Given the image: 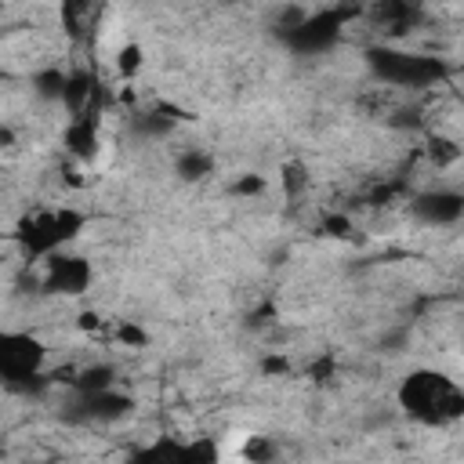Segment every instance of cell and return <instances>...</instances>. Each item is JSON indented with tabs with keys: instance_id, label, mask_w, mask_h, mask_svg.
Returning <instances> with one entry per match:
<instances>
[{
	"instance_id": "6da1fadb",
	"label": "cell",
	"mask_w": 464,
	"mask_h": 464,
	"mask_svg": "<svg viewBox=\"0 0 464 464\" xmlns=\"http://www.w3.org/2000/svg\"><path fill=\"white\" fill-rule=\"evenodd\" d=\"M395 402L410 420L424 428H450L464 417V384L442 370L417 366L399 381Z\"/></svg>"
},
{
	"instance_id": "ac0fdd59",
	"label": "cell",
	"mask_w": 464,
	"mask_h": 464,
	"mask_svg": "<svg viewBox=\"0 0 464 464\" xmlns=\"http://www.w3.org/2000/svg\"><path fill=\"white\" fill-rule=\"evenodd\" d=\"M265 192H268V181L261 174H239L228 185V196H236V199H261Z\"/></svg>"
},
{
	"instance_id": "52a82bcc",
	"label": "cell",
	"mask_w": 464,
	"mask_h": 464,
	"mask_svg": "<svg viewBox=\"0 0 464 464\" xmlns=\"http://www.w3.org/2000/svg\"><path fill=\"white\" fill-rule=\"evenodd\" d=\"M218 460H221V450L210 435H199V439L160 435L127 457V464H218Z\"/></svg>"
},
{
	"instance_id": "ffe728a7",
	"label": "cell",
	"mask_w": 464,
	"mask_h": 464,
	"mask_svg": "<svg viewBox=\"0 0 464 464\" xmlns=\"http://www.w3.org/2000/svg\"><path fill=\"white\" fill-rule=\"evenodd\" d=\"M116 69H120L123 76H134V72L141 69V47H138V44L120 47V54H116Z\"/></svg>"
},
{
	"instance_id": "2e32d148",
	"label": "cell",
	"mask_w": 464,
	"mask_h": 464,
	"mask_svg": "<svg viewBox=\"0 0 464 464\" xmlns=\"http://www.w3.org/2000/svg\"><path fill=\"white\" fill-rule=\"evenodd\" d=\"M279 185H283L286 203H301V196H304L308 185H312V174H308V167H304L301 160H286V163L279 167Z\"/></svg>"
},
{
	"instance_id": "8992f818",
	"label": "cell",
	"mask_w": 464,
	"mask_h": 464,
	"mask_svg": "<svg viewBox=\"0 0 464 464\" xmlns=\"http://www.w3.org/2000/svg\"><path fill=\"white\" fill-rule=\"evenodd\" d=\"M134 413V395L123 388H105V392H69L62 399V424L72 428H102V424H116L123 417Z\"/></svg>"
},
{
	"instance_id": "5b68a950",
	"label": "cell",
	"mask_w": 464,
	"mask_h": 464,
	"mask_svg": "<svg viewBox=\"0 0 464 464\" xmlns=\"http://www.w3.org/2000/svg\"><path fill=\"white\" fill-rule=\"evenodd\" d=\"M362 11L359 7H344V4H334V7H315L308 11L297 25H290L286 33H276V40L297 54V58H323L330 54L341 40H344V29L352 18H359Z\"/></svg>"
},
{
	"instance_id": "7c38bea8",
	"label": "cell",
	"mask_w": 464,
	"mask_h": 464,
	"mask_svg": "<svg viewBox=\"0 0 464 464\" xmlns=\"http://www.w3.org/2000/svg\"><path fill=\"white\" fill-rule=\"evenodd\" d=\"M174 127H178V109H170V105L141 109L130 116V134L141 141H163L167 134H174Z\"/></svg>"
},
{
	"instance_id": "3957f363",
	"label": "cell",
	"mask_w": 464,
	"mask_h": 464,
	"mask_svg": "<svg viewBox=\"0 0 464 464\" xmlns=\"http://www.w3.org/2000/svg\"><path fill=\"white\" fill-rule=\"evenodd\" d=\"M362 62L377 83L399 87V91H431L450 76L446 58L428 54V51H413L402 44H381L377 40L362 51Z\"/></svg>"
},
{
	"instance_id": "7402d4cb",
	"label": "cell",
	"mask_w": 464,
	"mask_h": 464,
	"mask_svg": "<svg viewBox=\"0 0 464 464\" xmlns=\"http://www.w3.org/2000/svg\"><path fill=\"white\" fill-rule=\"evenodd\" d=\"M431 160H435V163H450V160H457L453 141H446V138H431Z\"/></svg>"
},
{
	"instance_id": "44dd1931",
	"label": "cell",
	"mask_w": 464,
	"mask_h": 464,
	"mask_svg": "<svg viewBox=\"0 0 464 464\" xmlns=\"http://www.w3.org/2000/svg\"><path fill=\"white\" fill-rule=\"evenodd\" d=\"M323 232L344 239V236L352 232V218H348V214H323Z\"/></svg>"
},
{
	"instance_id": "d6986e66",
	"label": "cell",
	"mask_w": 464,
	"mask_h": 464,
	"mask_svg": "<svg viewBox=\"0 0 464 464\" xmlns=\"http://www.w3.org/2000/svg\"><path fill=\"white\" fill-rule=\"evenodd\" d=\"M112 341H120L123 348H145V344H149V334H145L141 326H134L130 319H120V323L112 326Z\"/></svg>"
},
{
	"instance_id": "4fadbf2b",
	"label": "cell",
	"mask_w": 464,
	"mask_h": 464,
	"mask_svg": "<svg viewBox=\"0 0 464 464\" xmlns=\"http://www.w3.org/2000/svg\"><path fill=\"white\" fill-rule=\"evenodd\" d=\"M65 388L69 392H105V388H120L116 384V366L105 362V359H94V362H83L76 370H65Z\"/></svg>"
},
{
	"instance_id": "e0dca14e",
	"label": "cell",
	"mask_w": 464,
	"mask_h": 464,
	"mask_svg": "<svg viewBox=\"0 0 464 464\" xmlns=\"http://www.w3.org/2000/svg\"><path fill=\"white\" fill-rule=\"evenodd\" d=\"M243 460L246 464H276L279 460V442L272 435H250L243 442Z\"/></svg>"
},
{
	"instance_id": "9a60e30c",
	"label": "cell",
	"mask_w": 464,
	"mask_h": 464,
	"mask_svg": "<svg viewBox=\"0 0 464 464\" xmlns=\"http://www.w3.org/2000/svg\"><path fill=\"white\" fill-rule=\"evenodd\" d=\"M214 156L207 152V149H199V145H188V149H178V156H174V174L185 181V185H196V181H207L210 174H214Z\"/></svg>"
},
{
	"instance_id": "30bf717a",
	"label": "cell",
	"mask_w": 464,
	"mask_h": 464,
	"mask_svg": "<svg viewBox=\"0 0 464 464\" xmlns=\"http://www.w3.org/2000/svg\"><path fill=\"white\" fill-rule=\"evenodd\" d=\"M362 14L381 33V44H399L402 36H410L424 22V7L406 4V0H381L370 11H362Z\"/></svg>"
},
{
	"instance_id": "8fae6325",
	"label": "cell",
	"mask_w": 464,
	"mask_h": 464,
	"mask_svg": "<svg viewBox=\"0 0 464 464\" xmlns=\"http://www.w3.org/2000/svg\"><path fill=\"white\" fill-rule=\"evenodd\" d=\"M62 145L65 152L76 160V163H91L102 149V116H76V120H65V130H62Z\"/></svg>"
},
{
	"instance_id": "277c9868",
	"label": "cell",
	"mask_w": 464,
	"mask_h": 464,
	"mask_svg": "<svg viewBox=\"0 0 464 464\" xmlns=\"http://www.w3.org/2000/svg\"><path fill=\"white\" fill-rule=\"evenodd\" d=\"M0 381L11 395L40 399L54 377L47 370V348L29 330H4L0 334Z\"/></svg>"
},
{
	"instance_id": "603a6c76",
	"label": "cell",
	"mask_w": 464,
	"mask_h": 464,
	"mask_svg": "<svg viewBox=\"0 0 464 464\" xmlns=\"http://www.w3.org/2000/svg\"><path fill=\"white\" fill-rule=\"evenodd\" d=\"M261 370H265V373H290V359L265 355V359H261Z\"/></svg>"
},
{
	"instance_id": "ba28073f",
	"label": "cell",
	"mask_w": 464,
	"mask_h": 464,
	"mask_svg": "<svg viewBox=\"0 0 464 464\" xmlns=\"http://www.w3.org/2000/svg\"><path fill=\"white\" fill-rule=\"evenodd\" d=\"M36 272H40V294H54V297H80L94 283L91 261L80 254H69V250L47 257Z\"/></svg>"
},
{
	"instance_id": "5bb4252c",
	"label": "cell",
	"mask_w": 464,
	"mask_h": 464,
	"mask_svg": "<svg viewBox=\"0 0 464 464\" xmlns=\"http://www.w3.org/2000/svg\"><path fill=\"white\" fill-rule=\"evenodd\" d=\"M65 87H69V69L40 65V69L29 72V91H33L40 102H47V105H62Z\"/></svg>"
},
{
	"instance_id": "7a4b0ae2",
	"label": "cell",
	"mask_w": 464,
	"mask_h": 464,
	"mask_svg": "<svg viewBox=\"0 0 464 464\" xmlns=\"http://www.w3.org/2000/svg\"><path fill=\"white\" fill-rule=\"evenodd\" d=\"M83 228H87V214L76 207H36L18 218L14 246L25 261V268H33V265H44L47 257L62 254L69 243H76Z\"/></svg>"
},
{
	"instance_id": "9c48e42d",
	"label": "cell",
	"mask_w": 464,
	"mask_h": 464,
	"mask_svg": "<svg viewBox=\"0 0 464 464\" xmlns=\"http://www.w3.org/2000/svg\"><path fill=\"white\" fill-rule=\"evenodd\" d=\"M410 218L424 228H450L464 218V192L450 188V185H435V188H420L406 199Z\"/></svg>"
}]
</instances>
